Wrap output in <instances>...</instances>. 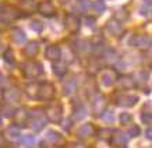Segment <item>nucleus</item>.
<instances>
[{"label": "nucleus", "mask_w": 152, "mask_h": 148, "mask_svg": "<svg viewBox=\"0 0 152 148\" xmlns=\"http://www.w3.org/2000/svg\"><path fill=\"white\" fill-rule=\"evenodd\" d=\"M20 17L18 9L10 4H0V24H9Z\"/></svg>", "instance_id": "f257e3e1"}, {"label": "nucleus", "mask_w": 152, "mask_h": 148, "mask_svg": "<svg viewBox=\"0 0 152 148\" xmlns=\"http://www.w3.org/2000/svg\"><path fill=\"white\" fill-rule=\"evenodd\" d=\"M46 117L53 123H60L63 119V106L57 101L50 102L46 106Z\"/></svg>", "instance_id": "f03ea898"}, {"label": "nucleus", "mask_w": 152, "mask_h": 148, "mask_svg": "<svg viewBox=\"0 0 152 148\" xmlns=\"http://www.w3.org/2000/svg\"><path fill=\"white\" fill-rule=\"evenodd\" d=\"M21 71L27 78H37V77H41L43 74V67L38 62H27L23 64Z\"/></svg>", "instance_id": "7ed1b4c3"}, {"label": "nucleus", "mask_w": 152, "mask_h": 148, "mask_svg": "<svg viewBox=\"0 0 152 148\" xmlns=\"http://www.w3.org/2000/svg\"><path fill=\"white\" fill-rule=\"evenodd\" d=\"M130 45L140 51H148L152 46V38L145 34H135L130 38Z\"/></svg>", "instance_id": "20e7f679"}, {"label": "nucleus", "mask_w": 152, "mask_h": 148, "mask_svg": "<svg viewBox=\"0 0 152 148\" xmlns=\"http://www.w3.org/2000/svg\"><path fill=\"white\" fill-rule=\"evenodd\" d=\"M48 117L46 115L41 111V109H34V111L29 112V122H31V127H32L35 131H39L45 127L46 125Z\"/></svg>", "instance_id": "39448f33"}, {"label": "nucleus", "mask_w": 152, "mask_h": 148, "mask_svg": "<svg viewBox=\"0 0 152 148\" xmlns=\"http://www.w3.org/2000/svg\"><path fill=\"white\" fill-rule=\"evenodd\" d=\"M64 27L71 34H75L81 27V20L77 14L74 13H69L64 15Z\"/></svg>", "instance_id": "423d86ee"}, {"label": "nucleus", "mask_w": 152, "mask_h": 148, "mask_svg": "<svg viewBox=\"0 0 152 148\" xmlns=\"http://www.w3.org/2000/svg\"><path fill=\"white\" fill-rule=\"evenodd\" d=\"M56 89L55 85L52 83H42L39 85V94H38V99H42V101H52L55 98Z\"/></svg>", "instance_id": "0eeeda50"}, {"label": "nucleus", "mask_w": 152, "mask_h": 148, "mask_svg": "<svg viewBox=\"0 0 152 148\" xmlns=\"http://www.w3.org/2000/svg\"><path fill=\"white\" fill-rule=\"evenodd\" d=\"M116 105L124 108H131L138 102V97L137 95H124V94H119L115 97Z\"/></svg>", "instance_id": "6e6552de"}, {"label": "nucleus", "mask_w": 152, "mask_h": 148, "mask_svg": "<svg viewBox=\"0 0 152 148\" xmlns=\"http://www.w3.org/2000/svg\"><path fill=\"white\" fill-rule=\"evenodd\" d=\"M106 105H107V101H106V98L101 94H98L95 95V98L92 99V112L95 115H99L101 116L106 109Z\"/></svg>", "instance_id": "1a4fd4ad"}, {"label": "nucleus", "mask_w": 152, "mask_h": 148, "mask_svg": "<svg viewBox=\"0 0 152 148\" xmlns=\"http://www.w3.org/2000/svg\"><path fill=\"white\" fill-rule=\"evenodd\" d=\"M101 81L105 87H112L117 81V74H116L115 70H112V69L103 70L101 74Z\"/></svg>", "instance_id": "9d476101"}, {"label": "nucleus", "mask_w": 152, "mask_h": 148, "mask_svg": "<svg viewBox=\"0 0 152 148\" xmlns=\"http://www.w3.org/2000/svg\"><path fill=\"white\" fill-rule=\"evenodd\" d=\"M38 11L43 15V17H53L56 14V7L53 6V3L48 1V0H43L38 4Z\"/></svg>", "instance_id": "9b49d317"}, {"label": "nucleus", "mask_w": 152, "mask_h": 148, "mask_svg": "<svg viewBox=\"0 0 152 148\" xmlns=\"http://www.w3.org/2000/svg\"><path fill=\"white\" fill-rule=\"evenodd\" d=\"M106 29H107L113 37H120V35L123 34V25H121V23H119V21L115 18H110L106 23Z\"/></svg>", "instance_id": "f8f14e48"}, {"label": "nucleus", "mask_w": 152, "mask_h": 148, "mask_svg": "<svg viewBox=\"0 0 152 148\" xmlns=\"http://www.w3.org/2000/svg\"><path fill=\"white\" fill-rule=\"evenodd\" d=\"M95 131H96V130H95L94 125H91V123H85V125H83L78 129V131H77V136H78V138L85 140V138L92 137V136L95 134Z\"/></svg>", "instance_id": "ddd939ff"}, {"label": "nucleus", "mask_w": 152, "mask_h": 148, "mask_svg": "<svg viewBox=\"0 0 152 148\" xmlns=\"http://www.w3.org/2000/svg\"><path fill=\"white\" fill-rule=\"evenodd\" d=\"M45 56H46V59H49L52 62H59L60 57H61V49L57 45H50V46L46 48Z\"/></svg>", "instance_id": "4468645a"}, {"label": "nucleus", "mask_w": 152, "mask_h": 148, "mask_svg": "<svg viewBox=\"0 0 152 148\" xmlns=\"http://www.w3.org/2000/svg\"><path fill=\"white\" fill-rule=\"evenodd\" d=\"M117 84L120 89H131L135 87V80L131 75H121L120 78H117Z\"/></svg>", "instance_id": "2eb2a0df"}, {"label": "nucleus", "mask_w": 152, "mask_h": 148, "mask_svg": "<svg viewBox=\"0 0 152 148\" xmlns=\"http://www.w3.org/2000/svg\"><path fill=\"white\" fill-rule=\"evenodd\" d=\"M11 39H13L17 45H23L27 42V35L24 32L21 28H14L11 31Z\"/></svg>", "instance_id": "dca6fc26"}, {"label": "nucleus", "mask_w": 152, "mask_h": 148, "mask_svg": "<svg viewBox=\"0 0 152 148\" xmlns=\"http://www.w3.org/2000/svg\"><path fill=\"white\" fill-rule=\"evenodd\" d=\"M39 52V45L38 42H28L25 48H24V55L27 57H35Z\"/></svg>", "instance_id": "f3484780"}, {"label": "nucleus", "mask_w": 152, "mask_h": 148, "mask_svg": "<svg viewBox=\"0 0 152 148\" xmlns=\"http://www.w3.org/2000/svg\"><path fill=\"white\" fill-rule=\"evenodd\" d=\"M77 87H78V83H77V78L73 77V78H70L69 81H66L64 84V89H63V92L64 95L70 97V95H73L75 91H77Z\"/></svg>", "instance_id": "a211bd4d"}, {"label": "nucleus", "mask_w": 152, "mask_h": 148, "mask_svg": "<svg viewBox=\"0 0 152 148\" xmlns=\"http://www.w3.org/2000/svg\"><path fill=\"white\" fill-rule=\"evenodd\" d=\"M102 57H103V60H105L107 64H115L116 62L119 60V56H117V53H116L113 49H105Z\"/></svg>", "instance_id": "6ab92c4d"}, {"label": "nucleus", "mask_w": 152, "mask_h": 148, "mask_svg": "<svg viewBox=\"0 0 152 148\" xmlns=\"http://www.w3.org/2000/svg\"><path fill=\"white\" fill-rule=\"evenodd\" d=\"M45 140H46V143L56 145V144H59V143H61V141H63V137H61V134H60V133L50 130V131H48V133H46Z\"/></svg>", "instance_id": "aec40b11"}, {"label": "nucleus", "mask_w": 152, "mask_h": 148, "mask_svg": "<svg viewBox=\"0 0 152 148\" xmlns=\"http://www.w3.org/2000/svg\"><path fill=\"white\" fill-rule=\"evenodd\" d=\"M14 119H15L17 123H25L29 119V112H27L25 108L18 109V111H15V113H14Z\"/></svg>", "instance_id": "412c9836"}, {"label": "nucleus", "mask_w": 152, "mask_h": 148, "mask_svg": "<svg viewBox=\"0 0 152 148\" xmlns=\"http://www.w3.org/2000/svg\"><path fill=\"white\" fill-rule=\"evenodd\" d=\"M110 141L115 145H124L127 143V136L124 133H120V131H113V137Z\"/></svg>", "instance_id": "4be33fe9"}, {"label": "nucleus", "mask_w": 152, "mask_h": 148, "mask_svg": "<svg viewBox=\"0 0 152 148\" xmlns=\"http://www.w3.org/2000/svg\"><path fill=\"white\" fill-rule=\"evenodd\" d=\"M52 70H53L55 75H57V77H63V75L67 73V66H66L64 63L55 62V63H53V67H52Z\"/></svg>", "instance_id": "5701e85b"}, {"label": "nucleus", "mask_w": 152, "mask_h": 148, "mask_svg": "<svg viewBox=\"0 0 152 148\" xmlns=\"http://www.w3.org/2000/svg\"><path fill=\"white\" fill-rule=\"evenodd\" d=\"M39 85L41 84L38 83H32V84H28L27 88H25V92L29 98H38V94H39Z\"/></svg>", "instance_id": "b1692460"}, {"label": "nucleus", "mask_w": 152, "mask_h": 148, "mask_svg": "<svg viewBox=\"0 0 152 148\" xmlns=\"http://www.w3.org/2000/svg\"><path fill=\"white\" fill-rule=\"evenodd\" d=\"M35 9L38 10V4L34 0H23V1H21V10H23V11L32 13V11H35Z\"/></svg>", "instance_id": "393cba45"}, {"label": "nucleus", "mask_w": 152, "mask_h": 148, "mask_svg": "<svg viewBox=\"0 0 152 148\" xmlns=\"http://www.w3.org/2000/svg\"><path fill=\"white\" fill-rule=\"evenodd\" d=\"M87 116V109L84 105H78V106L74 109V113H73V119L74 120H81Z\"/></svg>", "instance_id": "a878e982"}, {"label": "nucleus", "mask_w": 152, "mask_h": 148, "mask_svg": "<svg viewBox=\"0 0 152 148\" xmlns=\"http://www.w3.org/2000/svg\"><path fill=\"white\" fill-rule=\"evenodd\" d=\"M103 45H105V41H103V38L96 35V37L92 39L91 42V48H92L94 52H98V51H102L103 49Z\"/></svg>", "instance_id": "bb28decb"}, {"label": "nucleus", "mask_w": 152, "mask_h": 148, "mask_svg": "<svg viewBox=\"0 0 152 148\" xmlns=\"http://www.w3.org/2000/svg\"><path fill=\"white\" fill-rule=\"evenodd\" d=\"M129 11L126 9H119V10H116L115 11V17L113 18L117 20L119 23H124L126 20H129Z\"/></svg>", "instance_id": "cd10ccee"}, {"label": "nucleus", "mask_w": 152, "mask_h": 148, "mask_svg": "<svg viewBox=\"0 0 152 148\" xmlns=\"http://www.w3.org/2000/svg\"><path fill=\"white\" fill-rule=\"evenodd\" d=\"M4 95L10 102H15V101H18V98H20V91L17 88H10Z\"/></svg>", "instance_id": "c85d7f7f"}, {"label": "nucleus", "mask_w": 152, "mask_h": 148, "mask_svg": "<svg viewBox=\"0 0 152 148\" xmlns=\"http://www.w3.org/2000/svg\"><path fill=\"white\" fill-rule=\"evenodd\" d=\"M3 57H4V62L9 66H15V57H14V53L11 49H7V51L4 52Z\"/></svg>", "instance_id": "c756f323"}, {"label": "nucleus", "mask_w": 152, "mask_h": 148, "mask_svg": "<svg viewBox=\"0 0 152 148\" xmlns=\"http://www.w3.org/2000/svg\"><path fill=\"white\" fill-rule=\"evenodd\" d=\"M7 133H9V136L11 137V138H18L20 136H21V130H20L18 125H13V126H10L9 127Z\"/></svg>", "instance_id": "7c9ffc66"}, {"label": "nucleus", "mask_w": 152, "mask_h": 148, "mask_svg": "<svg viewBox=\"0 0 152 148\" xmlns=\"http://www.w3.org/2000/svg\"><path fill=\"white\" fill-rule=\"evenodd\" d=\"M89 7H92V4L89 3V0H78V1H77V9H78V11H81V13L88 11Z\"/></svg>", "instance_id": "2f4dec72"}, {"label": "nucleus", "mask_w": 152, "mask_h": 148, "mask_svg": "<svg viewBox=\"0 0 152 148\" xmlns=\"http://www.w3.org/2000/svg\"><path fill=\"white\" fill-rule=\"evenodd\" d=\"M92 9L96 11L98 14H102L103 11L106 10V4H105V1L103 0H96L95 3L92 4Z\"/></svg>", "instance_id": "473e14b6"}, {"label": "nucleus", "mask_w": 152, "mask_h": 148, "mask_svg": "<svg viewBox=\"0 0 152 148\" xmlns=\"http://www.w3.org/2000/svg\"><path fill=\"white\" fill-rule=\"evenodd\" d=\"M113 130L110 129H103V130H99V137L102 140H106V141H110L112 137H113Z\"/></svg>", "instance_id": "72a5a7b5"}, {"label": "nucleus", "mask_w": 152, "mask_h": 148, "mask_svg": "<svg viewBox=\"0 0 152 148\" xmlns=\"http://www.w3.org/2000/svg\"><path fill=\"white\" fill-rule=\"evenodd\" d=\"M120 123H121V125H130V123H131V122H133V116L130 115L129 112H123V113H121V115H120Z\"/></svg>", "instance_id": "f704fd0d"}, {"label": "nucleus", "mask_w": 152, "mask_h": 148, "mask_svg": "<svg viewBox=\"0 0 152 148\" xmlns=\"http://www.w3.org/2000/svg\"><path fill=\"white\" fill-rule=\"evenodd\" d=\"M29 27H31V29L35 31V32H42V31H43V23H41L39 20H34Z\"/></svg>", "instance_id": "c9c22d12"}, {"label": "nucleus", "mask_w": 152, "mask_h": 148, "mask_svg": "<svg viewBox=\"0 0 152 148\" xmlns=\"http://www.w3.org/2000/svg\"><path fill=\"white\" fill-rule=\"evenodd\" d=\"M74 46H75V49L78 52H84L88 49V43L85 41H81V39H78V41L74 42Z\"/></svg>", "instance_id": "e433bc0d"}, {"label": "nucleus", "mask_w": 152, "mask_h": 148, "mask_svg": "<svg viewBox=\"0 0 152 148\" xmlns=\"http://www.w3.org/2000/svg\"><path fill=\"white\" fill-rule=\"evenodd\" d=\"M127 134H129V137H138L141 134V129H140L138 126H131Z\"/></svg>", "instance_id": "4c0bfd02"}, {"label": "nucleus", "mask_w": 152, "mask_h": 148, "mask_svg": "<svg viewBox=\"0 0 152 148\" xmlns=\"http://www.w3.org/2000/svg\"><path fill=\"white\" fill-rule=\"evenodd\" d=\"M101 117L103 119V120H106V122H113V119H115V115H113V112H112V111H105L101 115Z\"/></svg>", "instance_id": "58836bf2"}, {"label": "nucleus", "mask_w": 152, "mask_h": 148, "mask_svg": "<svg viewBox=\"0 0 152 148\" xmlns=\"http://www.w3.org/2000/svg\"><path fill=\"white\" fill-rule=\"evenodd\" d=\"M141 120H142L145 125H151L152 123V113H142V115H141Z\"/></svg>", "instance_id": "ea45409f"}, {"label": "nucleus", "mask_w": 152, "mask_h": 148, "mask_svg": "<svg viewBox=\"0 0 152 148\" xmlns=\"http://www.w3.org/2000/svg\"><path fill=\"white\" fill-rule=\"evenodd\" d=\"M137 77H138V78H134L135 81H138V83H145V81L148 80V74L144 73V71H141V73L137 74Z\"/></svg>", "instance_id": "a19ab883"}, {"label": "nucleus", "mask_w": 152, "mask_h": 148, "mask_svg": "<svg viewBox=\"0 0 152 148\" xmlns=\"http://www.w3.org/2000/svg\"><path fill=\"white\" fill-rule=\"evenodd\" d=\"M85 24H87L89 28H94V27H95V18H94V17H87Z\"/></svg>", "instance_id": "79ce46f5"}, {"label": "nucleus", "mask_w": 152, "mask_h": 148, "mask_svg": "<svg viewBox=\"0 0 152 148\" xmlns=\"http://www.w3.org/2000/svg\"><path fill=\"white\" fill-rule=\"evenodd\" d=\"M23 143L25 144L27 147H29V145L34 143V137H25V138H23Z\"/></svg>", "instance_id": "37998d69"}, {"label": "nucleus", "mask_w": 152, "mask_h": 148, "mask_svg": "<svg viewBox=\"0 0 152 148\" xmlns=\"http://www.w3.org/2000/svg\"><path fill=\"white\" fill-rule=\"evenodd\" d=\"M145 136H147L148 140H151V141H152V127H149V129L145 131Z\"/></svg>", "instance_id": "c03bdc74"}, {"label": "nucleus", "mask_w": 152, "mask_h": 148, "mask_svg": "<svg viewBox=\"0 0 152 148\" xmlns=\"http://www.w3.org/2000/svg\"><path fill=\"white\" fill-rule=\"evenodd\" d=\"M3 147H6V138L3 134H0V148H3Z\"/></svg>", "instance_id": "a18cd8bd"}, {"label": "nucleus", "mask_w": 152, "mask_h": 148, "mask_svg": "<svg viewBox=\"0 0 152 148\" xmlns=\"http://www.w3.org/2000/svg\"><path fill=\"white\" fill-rule=\"evenodd\" d=\"M3 97H4V94L0 91V103H1V101H3Z\"/></svg>", "instance_id": "49530a36"}, {"label": "nucleus", "mask_w": 152, "mask_h": 148, "mask_svg": "<svg viewBox=\"0 0 152 148\" xmlns=\"http://www.w3.org/2000/svg\"><path fill=\"white\" fill-rule=\"evenodd\" d=\"M1 83H3V74L0 73V84H1Z\"/></svg>", "instance_id": "de8ad7c7"}, {"label": "nucleus", "mask_w": 152, "mask_h": 148, "mask_svg": "<svg viewBox=\"0 0 152 148\" xmlns=\"http://www.w3.org/2000/svg\"><path fill=\"white\" fill-rule=\"evenodd\" d=\"M0 126H1V120H0Z\"/></svg>", "instance_id": "09e8293b"}, {"label": "nucleus", "mask_w": 152, "mask_h": 148, "mask_svg": "<svg viewBox=\"0 0 152 148\" xmlns=\"http://www.w3.org/2000/svg\"><path fill=\"white\" fill-rule=\"evenodd\" d=\"M149 148H152V145H151V147H149Z\"/></svg>", "instance_id": "8fccbe9b"}]
</instances>
